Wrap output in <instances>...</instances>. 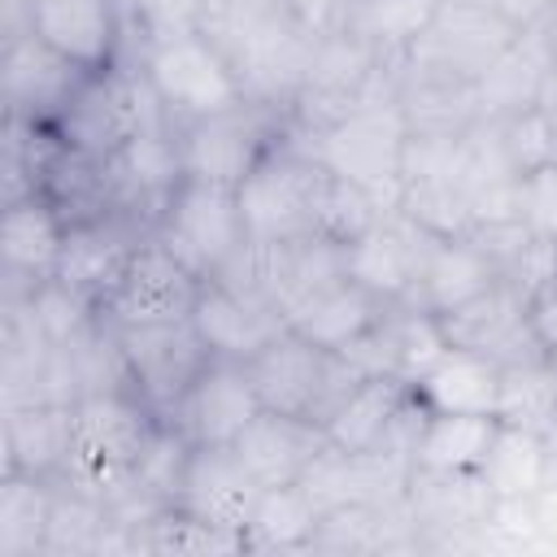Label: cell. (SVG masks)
<instances>
[{
  "mask_svg": "<svg viewBox=\"0 0 557 557\" xmlns=\"http://www.w3.org/2000/svg\"><path fill=\"white\" fill-rule=\"evenodd\" d=\"M161 418L131 392H91L74 400V435L70 461L61 470L65 483L96 492L100 500H117L144 466V453L157 435Z\"/></svg>",
  "mask_w": 557,
  "mask_h": 557,
  "instance_id": "cell-1",
  "label": "cell"
},
{
  "mask_svg": "<svg viewBox=\"0 0 557 557\" xmlns=\"http://www.w3.org/2000/svg\"><path fill=\"white\" fill-rule=\"evenodd\" d=\"M261 409H278V413H296L309 418L318 426H326V418L366 383V374L335 348H318L313 339L296 335L292 326L270 339L257 357L244 361Z\"/></svg>",
  "mask_w": 557,
  "mask_h": 557,
  "instance_id": "cell-2",
  "label": "cell"
},
{
  "mask_svg": "<svg viewBox=\"0 0 557 557\" xmlns=\"http://www.w3.org/2000/svg\"><path fill=\"white\" fill-rule=\"evenodd\" d=\"M152 126H170V117H165L161 100L152 96L144 70H135V65L87 70L52 122V131L61 135L65 148L104 157V161L126 139H135L139 131H152Z\"/></svg>",
  "mask_w": 557,
  "mask_h": 557,
  "instance_id": "cell-3",
  "label": "cell"
},
{
  "mask_svg": "<svg viewBox=\"0 0 557 557\" xmlns=\"http://www.w3.org/2000/svg\"><path fill=\"white\" fill-rule=\"evenodd\" d=\"M326 165L305 148L292 131L278 148H270L252 174L239 183V209L252 244H274L292 235L318 231V205L326 187Z\"/></svg>",
  "mask_w": 557,
  "mask_h": 557,
  "instance_id": "cell-4",
  "label": "cell"
},
{
  "mask_svg": "<svg viewBox=\"0 0 557 557\" xmlns=\"http://www.w3.org/2000/svg\"><path fill=\"white\" fill-rule=\"evenodd\" d=\"M191 326L200 331L205 348L222 361H248L270 339L287 331V313L257 278V248L248 244L222 274L205 278L200 300L191 309Z\"/></svg>",
  "mask_w": 557,
  "mask_h": 557,
  "instance_id": "cell-5",
  "label": "cell"
},
{
  "mask_svg": "<svg viewBox=\"0 0 557 557\" xmlns=\"http://www.w3.org/2000/svg\"><path fill=\"white\" fill-rule=\"evenodd\" d=\"M152 235L200 278L222 274L252 244V235L244 226V209H239V187L191 178V174L165 205Z\"/></svg>",
  "mask_w": 557,
  "mask_h": 557,
  "instance_id": "cell-6",
  "label": "cell"
},
{
  "mask_svg": "<svg viewBox=\"0 0 557 557\" xmlns=\"http://www.w3.org/2000/svg\"><path fill=\"white\" fill-rule=\"evenodd\" d=\"M287 139V109L261 104V100H235L231 109H218L209 117H196L178 126L183 165L191 178L231 183L239 187L252 165Z\"/></svg>",
  "mask_w": 557,
  "mask_h": 557,
  "instance_id": "cell-7",
  "label": "cell"
},
{
  "mask_svg": "<svg viewBox=\"0 0 557 557\" xmlns=\"http://www.w3.org/2000/svg\"><path fill=\"white\" fill-rule=\"evenodd\" d=\"M405 139L409 126L396 104H366L322 131L313 139V157L331 174L366 187L383 209H396L405 183Z\"/></svg>",
  "mask_w": 557,
  "mask_h": 557,
  "instance_id": "cell-8",
  "label": "cell"
},
{
  "mask_svg": "<svg viewBox=\"0 0 557 557\" xmlns=\"http://www.w3.org/2000/svg\"><path fill=\"white\" fill-rule=\"evenodd\" d=\"M144 78L152 87V96L161 100L170 126H187L196 117H209L218 109H231L235 100H244V87L226 61V52L191 30V35H178L170 44H157L144 52Z\"/></svg>",
  "mask_w": 557,
  "mask_h": 557,
  "instance_id": "cell-9",
  "label": "cell"
},
{
  "mask_svg": "<svg viewBox=\"0 0 557 557\" xmlns=\"http://www.w3.org/2000/svg\"><path fill=\"white\" fill-rule=\"evenodd\" d=\"M492 500L496 496L479 470L413 466L405 509L418 527V553H479V531Z\"/></svg>",
  "mask_w": 557,
  "mask_h": 557,
  "instance_id": "cell-10",
  "label": "cell"
},
{
  "mask_svg": "<svg viewBox=\"0 0 557 557\" xmlns=\"http://www.w3.org/2000/svg\"><path fill=\"white\" fill-rule=\"evenodd\" d=\"M313 39H318L313 30H305L300 22L270 9L252 26H244L222 52H226V61H231L248 100L292 109V100L305 83V70H309Z\"/></svg>",
  "mask_w": 557,
  "mask_h": 557,
  "instance_id": "cell-11",
  "label": "cell"
},
{
  "mask_svg": "<svg viewBox=\"0 0 557 557\" xmlns=\"http://www.w3.org/2000/svg\"><path fill=\"white\" fill-rule=\"evenodd\" d=\"M117 339H122V357L131 370V387L157 418H165L178 405V396L196 383V374L213 361L191 318L152 322V326H117Z\"/></svg>",
  "mask_w": 557,
  "mask_h": 557,
  "instance_id": "cell-12",
  "label": "cell"
},
{
  "mask_svg": "<svg viewBox=\"0 0 557 557\" xmlns=\"http://www.w3.org/2000/svg\"><path fill=\"white\" fill-rule=\"evenodd\" d=\"M205 278L183 265L157 235H144L131 252V265L113 296L104 300V318L113 326H152V322H183L200 300Z\"/></svg>",
  "mask_w": 557,
  "mask_h": 557,
  "instance_id": "cell-13",
  "label": "cell"
},
{
  "mask_svg": "<svg viewBox=\"0 0 557 557\" xmlns=\"http://www.w3.org/2000/svg\"><path fill=\"white\" fill-rule=\"evenodd\" d=\"M109 178H113V213L135 222L144 235L157 231L165 205L187 178L178 131L174 126H152L126 139L109 157Z\"/></svg>",
  "mask_w": 557,
  "mask_h": 557,
  "instance_id": "cell-14",
  "label": "cell"
},
{
  "mask_svg": "<svg viewBox=\"0 0 557 557\" xmlns=\"http://www.w3.org/2000/svg\"><path fill=\"white\" fill-rule=\"evenodd\" d=\"M527 30L509 26L500 13L474 4V0H440L426 35L405 52V61L422 70H440L466 83H479L483 70Z\"/></svg>",
  "mask_w": 557,
  "mask_h": 557,
  "instance_id": "cell-15",
  "label": "cell"
},
{
  "mask_svg": "<svg viewBox=\"0 0 557 557\" xmlns=\"http://www.w3.org/2000/svg\"><path fill=\"white\" fill-rule=\"evenodd\" d=\"M335 352H344L366 379H400L413 387L448 352V339L431 309H422L413 300H396L379 313L374 326H366L352 344H344Z\"/></svg>",
  "mask_w": 557,
  "mask_h": 557,
  "instance_id": "cell-16",
  "label": "cell"
},
{
  "mask_svg": "<svg viewBox=\"0 0 557 557\" xmlns=\"http://www.w3.org/2000/svg\"><path fill=\"white\" fill-rule=\"evenodd\" d=\"M440 326H444L448 348L483 352L496 366L548 352L540 331H535V322H531V305L505 278H496L487 292H479L474 300L457 305L453 313H440Z\"/></svg>",
  "mask_w": 557,
  "mask_h": 557,
  "instance_id": "cell-17",
  "label": "cell"
},
{
  "mask_svg": "<svg viewBox=\"0 0 557 557\" xmlns=\"http://www.w3.org/2000/svg\"><path fill=\"white\" fill-rule=\"evenodd\" d=\"M257 413L261 400L244 361L213 357L161 422H170L191 448H200V444H235Z\"/></svg>",
  "mask_w": 557,
  "mask_h": 557,
  "instance_id": "cell-18",
  "label": "cell"
},
{
  "mask_svg": "<svg viewBox=\"0 0 557 557\" xmlns=\"http://www.w3.org/2000/svg\"><path fill=\"white\" fill-rule=\"evenodd\" d=\"M65 218L39 196L4 200L0 213V300H26L39 283L57 274L65 248Z\"/></svg>",
  "mask_w": 557,
  "mask_h": 557,
  "instance_id": "cell-19",
  "label": "cell"
},
{
  "mask_svg": "<svg viewBox=\"0 0 557 557\" xmlns=\"http://www.w3.org/2000/svg\"><path fill=\"white\" fill-rule=\"evenodd\" d=\"M435 239H440V235L422 231V226H418L413 218H405L400 209H387L374 226H366V231L348 244V278L361 283V287H366L370 296H379L383 305L409 300Z\"/></svg>",
  "mask_w": 557,
  "mask_h": 557,
  "instance_id": "cell-20",
  "label": "cell"
},
{
  "mask_svg": "<svg viewBox=\"0 0 557 557\" xmlns=\"http://www.w3.org/2000/svg\"><path fill=\"white\" fill-rule=\"evenodd\" d=\"M257 500H261V483L248 474V466L239 461V453L231 444H200L187 453L174 505L191 509L196 518H205L222 531L244 535Z\"/></svg>",
  "mask_w": 557,
  "mask_h": 557,
  "instance_id": "cell-21",
  "label": "cell"
},
{
  "mask_svg": "<svg viewBox=\"0 0 557 557\" xmlns=\"http://www.w3.org/2000/svg\"><path fill=\"white\" fill-rule=\"evenodd\" d=\"M87 70H78L70 57L48 48L39 35L9 39L0 52V91H4V113L30 117V122H57L74 87L83 83Z\"/></svg>",
  "mask_w": 557,
  "mask_h": 557,
  "instance_id": "cell-22",
  "label": "cell"
},
{
  "mask_svg": "<svg viewBox=\"0 0 557 557\" xmlns=\"http://www.w3.org/2000/svg\"><path fill=\"white\" fill-rule=\"evenodd\" d=\"M139 239H144V231L117 213L96 218V222H78L65 231V248H61L52 278L65 283L70 292H78L83 300H91L96 309H104V300L122 283Z\"/></svg>",
  "mask_w": 557,
  "mask_h": 557,
  "instance_id": "cell-23",
  "label": "cell"
},
{
  "mask_svg": "<svg viewBox=\"0 0 557 557\" xmlns=\"http://www.w3.org/2000/svg\"><path fill=\"white\" fill-rule=\"evenodd\" d=\"M252 248H257V278L265 283V292L278 300L283 313L300 309L318 292L348 278V244L326 239L318 231L274 239V244H252Z\"/></svg>",
  "mask_w": 557,
  "mask_h": 557,
  "instance_id": "cell-24",
  "label": "cell"
},
{
  "mask_svg": "<svg viewBox=\"0 0 557 557\" xmlns=\"http://www.w3.org/2000/svg\"><path fill=\"white\" fill-rule=\"evenodd\" d=\"M30 35L78 70H109L122 57L117 0H30Z\"/></svg>",
  "mask_w": 557,
  "mask_h": 557,
  "instance_id": "cell-25",
  "label": "cell"
},
{
  "mask_svg": "<svg viewBox=\"0 0 557 557\" xmlns=\"http://www.w3.org/2000/svg\"><path fill=\"white\" fill-rule=\"evenodd\" d=\"M326 431L309 418L296 413H278V409H261L239 440L231 444L239 453V461L248 466V474L261 487H283V483H300L305 470L313 466V457L322 453Z\"/></svg>",
  "mask_w": 557,
  "mask_h": 557,
  "instance_id": "cell-26",
  "label": "cell"
},
{
  "mask_svg": "<svg viewBox=\"0 0 557 557\" xmlns=\"http://www.w3.org/2000/svg\"><path fill=\"white\" fill-rule=\"evenodd\" d=\"M70 435H74V405L30 400L0 409V453L9 474L61 479L70 461Z\"/></svg>",
  "mask_w": 557,
  "mask_h": 557,
  "instance_id": "cell-27",
  "label": "cell"
},
{
  "mask_svg": "<svg viewBox=\"0 0 557 557\" xmlns=\"http://www.w3.org/2000/svg\"><path fill=\"white\" fill-rule=\"evenodd\" d=\"M553 87V65L540 48V39L527 30L518 35L487 70L483 78L474 83V96H479V117H492V122H505V117H518L527 109H535Z\"/></svg>",
  "mask_w": 557,
  "mask_h": 557,
  "instance_id": "cell-28",
  "label": "cell"
},
{
  "mask_svg": "<svg viewBox=\"0 0 557 557\" xmlns=\"http://www.w3.org/2000/svg\"><path fill=\"white\" fill-rule=\"evenodd\" d=\"M396 109L409 131H431V135H461L466 126L479 122L474 83L440 74V70H422L413 61H400Z\"/></svg>",
  "mask_w": 557,
  "mask_h": 557,
  "instance_id": "cell-29",
  "label": "cell"
},
{
  "mask_svg": "<svg viewBox=\"0 0 557 557\" xmlns=\"http://www.w3.org/2000/svg\"><path fill=\"white\" fill-rule=\"evenodd\" d=\"M496 278H500V274H496L492 257H487L470 235L435 239L409 300L422 305V309H431V313L440 318V313H453L457 305L474 300L479 292H487Z\"/></svg>",
  "mask_w": 557,
  "mask_h": 557,
  "instance_id": "cell-30",
  "label": "cell"
},
{
  "mask_svg": "<svg viewBox=\"0 0 557 557\" xmlns=\"http://www.w3.org/2000/svg\"><path fill=\"white\" fill-rule=\"evenodd\" d=\"M500 366L470 348H448L413 387L435 413H492L496 418Z\"/></svg>",
  "mask_w": 557,
  "mask_h": 557,
  "instance_id": "cell-31",
  "label": "cell"
},
{
  "mask_svg": "<svg viewBox=\"0 0 557 557\" xmlns=\"http://www.w3.org/2000/svg\"><path fill=\"white\" fill-rule=\"evenodd\" d=\"M39 196L65 218V226L78 222H96L113 213V178H109V161L104 157H87L61 144V152L52 157Z\"/></svg>",
  "mask_w": 557,
  "mask_h": 557,
  "instance_id": "cell-32",
  "label": "cell"
},
{
  "mask_svg": "<svg viewBox=\"0 0 557 557\" xmlns=\"http://www.w3.org/2000/svg\"><path fill=\"white\" fill-rule=\"evenodd\" d=\"M383 309H387V305H383L379 296H370L361 283L339 278L335 287H326V292H318L313 300H305L300 309H292V313H287V326H292L296 335L313 339L318 348H344V344H352L366 326H374Z\"/></svg>",
  "mask_w": 557,
  "mask_h": 557,
  "instance_id": "cell-33",
  "label": "cell"
},
{
  "mask_svg": "<svg viewBox=\"0 0 557 557\" xmlns=\"http://www.w3.org/2000/svg\"><path fill=\"white\" fill-rule=\"evenodd\" d=\"M396 209L440 239H457V235L474 231V205H470V187L461 183L457 161L440 165V170L405 174Z\"/></svg>",
  "mask_w": 557,
  "mask_h": 557,
  "instance_id": "cell-34",
  "label": "cell"
},
{
  "mask_svg": "<svg viewBox=\"0 0 557 557\" xmlns=\"http://www.w3.org/2000/svg\"><path fill=\"white\" fill-rule=\"evenodd\" d=\"M322 509L300 483L261 487V500L244 531V553H309Z\"/></svg>",
  "mask_w": 557,
  "mask_h": 557,
  "instance_id": "cell-35",
  "label": "cell"
},
{
  "mask_svg": "<svg viewBox=\"0 0 557 557\" xmlns=\"http://www.w3.org/2000/svg\"><path fill=\"white\" fill-rule=\"evenodd\" d=\"M483 483L492 487V496H518V500H531L548 474H553V453H548V440L540 431H522V426H496L492 444H487V457L479 466Z\"/></svg>",
  "mask_w": 557,
  "mask_h": 557,
  "instance_id": "cell-36",
  "label": "cell"
},
{
  "mask_svg": "<svg viewBox=\"0 0 557 557\" xmlns=\"http://www.w3.org/2000/svg\"><path fill=\"white\" fill-rule=\"evenodd\" d=\"M496 422L548 435V426L557 422V366L548 352L500 366Z\"/></svg>",
  "mask_w": 557,
  "mask_h": 557,
  "instance_id": "cell-37",
  "label": "cell"
},
{
  "mask_svg": "<svg viewBox=\"0 0 557 557\" xmlns=\"http://www.w3.org/2000/svg\"><path fill=\"white\" fill-rule=\"evenodd\" d=\"M52 483L35 474H0V557H44Z\"/></svg>",
  "mask_w": 557,
  "mask_h": 557,
  "instance_id": "cell-38",
  "label": "cell"
},
{
  "mask_svg": "<svg viewBox=\"0 0 557 557\" xmlns=\"http://www.w3.org/2000/svg\"><path fill=\"white\" fill-rule=\"evenodd\" d=\"M496 418L492 413H431L418 448H413V466H431V470H479L487 457V444L496 435Z\"/></svg>",
  "mask_w": 557,
  "mask_h": 557,
  "instance_id": "cell-39",
  "label": "cell"
},
{
  "mask_svg": "<svg viewBox=\"0 0 557 557\" xmlns=\"http://www.w3.org/2000/svg\"><path fill=\"white\" fill-rule=\"evenodd\" d=\"M122 13V57L113 65H144V52L178 35L200 30L196 0H117Z\"/></svg>",
  "mask_w": 557,
  "mask_h": 557,
  "instance_id": "cell-40",
  "label": "cell"
},
{
  "mask_svg": "<svg viewBox=\"0 0 557 557\" xmlns=\"http://www.w3.org/2000/svg\"><path fill=\"white\" fill-rule=\"evenodd\" d=\"M135 553H187V557H209V553H244V535L222 531L205 518H196L183 505H165L161 513H152L139 535H135Z\"/></svg>",
  "mask_w": 557,
  "mask_h": 557,
  "instance_id": "cell-41",
  "label": "cell"
},
{
  "mask_svg": "<svg viewBox=\"0 0 557 557\" xmlns=\"http://www.w3.org/2000/svg\"><path fill=\"white\" fill-rule=\"evenodd\" d=\"M440 0H370L344 13V22L383 57H405L431 26Z\"/></svg>",
  "mask_w": 557,
  "mask_h": 557,
  "instance_id": "cell-42",
  "label": "cell"
},
{
  "mask_svg": "<svg viewBox=\"0 0 557 557\" xmlns=\"http://www.w3.org/2000/svg\"><path fill=\"white\" fill-rule=\"evenodd\" d=\"M479 553H500V557H527V553H544V535H540V513L535 500H518V496H496L483 531H479Z\"/></svg>",
  "mask_w": 557,
  "mask_h": 557,
  "instance_id": "cell-43",
  "label": "cell"
},
{
  "mask_svg": "<svg viewBox=\"0 0 557 557\" xmlns=\"http://www.w3.org/2000/svg\"><path fill=\"white\" fill-rule=\"evenodd\" d=\"M387 209L357 183L339 178V174H326V187H322V205H318V235L326 239H339V244H352L366 226H374Z\"/></svg>",
  "mask_w": 557,
  "mask_h": 557,
  "instance_id": "cell-44",
  "label": "cell"
},
{
  "mask_svg": "<svg viewBox=\"0 0 557 557\" xmlns=\"http://www.w3.org/2000/svg\"><path fill=\"white\" fill-rule=\"evenodd\" d=\"M500 278L535 309V305L557 287V235L531 231V239H527L522 252L500 270Z\"/></svg>",
  "mask_w": 557,
  "mask_h": 557,
  "instance_id": "cell-45",
  "label": "cell"
},
{
  "mask_svg": "<svg viewBox=\"0 0 557 557\" xmlns=\"http://www.w3.org/2000/svg\"><path fill=\"white\" fill-rule=\"evenodd\" d=\"M500 135H505V148H509V157H513V165L522 174L557 161V139H553V126H548V117H544L540 104L527 109V113H518V117H505L500 122Z\"/></svg>",
  "mask_w": 557,
  "mask_h": 557,
  "instance_id": "cell-46",
  "label": "cell"
},
{
  "mask_svg": "<svg viewBox=\"0 0 557 557\" xmlns=\"http://www.w3.org/2000/svg\"><path fill=\"white\" fill-rule=\"evenodd\" d=\"M518 205H522V222L540 235H557V161L522 174L518 187Z\"/></svg>",
  "mask_w": 557,
  "mask_h": 557,
  "instance_id": "cell-47",
  "label": "cell"
},
{
  "mask_svg": "<svg viewBox=\"0 0 557 557\" xmlns=\"http://www.w3.org/2000/svg\"><path fill=\"white\" fill-rule=\"evenodd\" d=\"M270 4L283 17L300 22L305 30H313V35H322V30H331V26L344 22V4L339 0H270Z\"/></svg>",
  "mask_w": 557,
  "mask_h": 557,
  "instance_id": "cell-48",
  "label": "cell"
},
{
  "mask_svg": "<svg viewBox=\"0 0 557 557\" xmlns=\"http://www.w3.org/2000/svg\"><path fill=\"white\" fill-rule=\"evenodd\" d=\"M474 4L500 13V17H505L509 26H518V30H535V26L557 9V0H474Z\"/></svg>",
  "mask_w": 557,
  "mask_h": 557,
  "instance_id": "cell-49",
  "label": "cell"
},
{
  "mask_svg": "<svg viewBox=\"0 0 557 557\" xmlns=\"http://www.w3.org/2000/svg\"><path fill=\"white\" fill-rule=\"evenodd\" d=\"M535 513H540V535H544V553H557V470L548 474V483L531 496Z\"/></svg>",
  "mask_w": 557,
  "mask_h": 557,
  "instance_id": "cell-50",
  "label": "cell"
},
{
  "mask_svg": "<svg viewBox=\"0 0 557 557\" xmlns=\"http://www.w3.org/2000/svg\"><path fill=\"white\" fill-rule=\"evenodd\" d=\"M531 322H535V331H540V339H544V348L553 352L557 348V287L531 309Z\"/></svg>",
  "mask_w": 557,
  "mask_h": 557,
  "instance_id": "cell-51",
  "label": "cell"
},
{
  "mask_svg": "<svg viewBox=\"0 0 557 557\" xmlns=\"http://www.w3.org/2000/svg\"><path fill=\"white\" fill-rule=\"evenodd\" d=\"M531 35L540 39V48H544V57H548V65H553V78H557V9H553Z\"/></svg>",
  "mask_w": 557,
  "mask_h": 557,
  "instance_id": "cell-52",
  "label": "cell"
},
{
  "mask_svg": "<svg viewBox=\"0 0 557 557\" xmlns=\"http://www.w3.org/2000/svg\"><path fill=\"white\" fill-rule=\"evenodd\" d=\"M544 440H548V453H553V470H557V422L548 426V435H544Z\"/></svg>",
  "mask_w": 557,
  "mask_h": 557,
  "instance_id": "cell-53",
  "label": "cell"
},
{
  "mask_svg": "<svg viewBox=\"0 0 557 557\" xmlns=\"http://www.w3.org/2000/svg\"><path fill=\"white\" fill-rule=\"evenodd\" d=\"M339 4H344V13H348V9H357V4H370V0H339Z\"/></svg>",
  "mask_w": 557,
  "mask_h": 557,
  "instance_id": "cell-54",
  "label": "cell"
}]
</instances>
